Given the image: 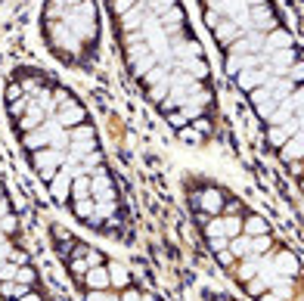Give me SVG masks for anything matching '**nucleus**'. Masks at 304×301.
Wrapping results in <instances>:
<instances>
[{
  "label": "nucleus",
  "mask_w": 304,
  "mask_h": 301,
  "mask_svg": "<svg viewBox=\"0 0 304 301\" xmlns=\"http://www.w3.org/2000/svg\"><path fill=\"white\" fill-rule=\"evenodd\" d=\"M4 115L56 208L103 239L128 242L131 208L87 103L59 74L16 65L4 81Z\"/></svg>",
  "instance_id": "f257e3e1"
},
{
  "label": "nucleus",
  "mask_w": 304,
  "mask_h": 301,
  "mask_svg": "<svg viewBox=\"0 0 304 301\" xmlns=\"http://www.w3.org/2000/svg\"><path fill=\"white\" fill-rule=\"evenodd\" d=\"M118 56L149 109L189 146L220 134L214 65L183 0H103Z\"/></svg>",
  "instance_id": "f03ea898"
},
{
  "label": "nucleus",
  "mask_w": 304,
  "mask_h": 301,
  "mask_svg": "<svg viewBox=\"0 0 304 301\" xmlns=\"http://www.w3.org/2000/svg\"><path fill=\"white\" fill-rule=\"evenodd\" d=\"M223 74L245 99L286 174L301 180V44L276 0H196Z\"/></svg>",
  "instance_id": "7ed1b4c3"
},
{
  "label": "nucleus",
  "mask_w": 304,
  "mask_h": 301,
  "mask_svg": "<svg viewBox=\"0 0 304 301\" xmlns=\"http://www.w3.org/2000/svg\"><path fill=\"white\" fill-rule=\"evenodd\" d=\"M183 202L214 264L248 301H301V258L267 214L205 174L183 177Z\"/></svg>",
  "instance_id": "20e7f679"
},
{
  "label": "nucleus",
  "mask_w": 304,
  "mask_h": 301,
  "mask_svg": "<svg viewBox=\"0 0 304 301\" xmlns=\"http://www.w3.org/2000/svg\"><path fill=\"white\" fill-rule=\"evenodd\" d=\"M50 248L81 301H159L115 255L65 223H50Z\"/></svg>",
  "instance_id": "39448f33"
},
{
  "label": "nucleus",
  "mask_w": 304,
  "mask_h": 301,
  "mask_svg": "<svg viewBox=\"0 0 304 301\" xmlns=\"http://www.w3.org/2000/svg\"><path fill=\"white\" fill-rule=\"evenodd\" d=\"M41 41L65 68H90L103 47L99 0H44Z\"/></svg>",
  "instance_id": "423d86ee"
},
{
  "label": "nucleus",
  "mask_w": 304,
  "mask_h": 301,
  "mask_svg": "<svg viewBox=\"0 0 304 301\" xmlns=\"http://www.w3.org/2000/svg\"><path fill=\"white\" fill-rule=\"evenodd\" d=\"M0 301H53L41 267L25 245L22 217L0 177Z\"/></svg>",
  "instance_id": "0eeeda50"
},
{
  "label": "nucleus",
  "mask_w": 304,
  "mask_h": 301,
  "mask_svg": "<svg viewBox=\"0 0 304 301\" xmlns=\"http://www.w3.org/2000/svg\"><path fill=\"white\" fill-rule=\"evenodd\" d=\"M208 301H242V298H236V295H226V292H211V295H208Z\"/></svg>",
  "instance_id": "6e6552de"
}]
</instances>
